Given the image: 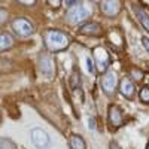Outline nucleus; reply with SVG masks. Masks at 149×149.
Instances as JSON below:
<instances>
[{
    "label": "nucleus",
    "mask_w": 149,
    "mask_h": 149,
    "mask_svg": "<svg viewBox=\"0 0 149 149\" xmlns=\"http://www.w3.org/2000/svg\"><path fill=\"white\" fill-rule=\"evenodd\" d=\"M12 30H14L15 34L19 36V37H30L34 33L33 24L26 18H17L12 22Z\"/></svg>",
    "instance_id": "nucleus-5"
},
{
    "label": "nucleus",
    "mask_w": 149,
    "mask_h": 149,
    "mask_svg": "<svg viewBox=\"0 0 149 149\" xmlns=\"http://www.w3.org/2000/svg\"><path fill=\"white\" fill-rule=\"evenodd\" d=\"M107 119L110 122V125L113 128H119L124 122V118H122V112L118 106L112 104L109 106V112H107Z\"/></svg>",
    "instance_id": "nucleus-9"
},
{
    "label": "nucleus",
    "mask_w": 149,
    "mask_h": 149,
    "mask_svg": "<svg viewBox=\"0 0 149 149\" xmlns=\"http://www.w3.org/2000/svg\"><path fill=\"white\" fill-rule=\"evenodd\" d=\"M39 69L46 78L54 76L55 66H54V61H52L51 55H48V54H40L39 55Z\"/></svg>",
    "instance_id": "nucleus-7"
},
{
    "label": "nucleus",
    "mask_w": 149,
    "mask_h": 149,
    "mask_svg": "<svg viewBox=\"0 0 149 149\" xmlns=\"http://www.w3.org/2000/svg\"><path fill=\"white\" fill-rule=\"evenodd\" d=\"M15 45V39L9 33H0V52H5Z\"/></svg>",
    "instance_id": "nucleus-12"
},
{
    "label": "nucleus",
    "mask_w": 149,
    "mask_h": 149,
    "mask_svg": "<svg viewBox=\"0 0 149 149\" xmlns=\"http://www.w3.org/2000/svg\"><path fill=\"white\" fill-rule=\"evenodd\" d=\"M49 3H51L52 6H58L61 3V0H49Z\"/></svg>",
    "instance_id": "nucleus-25"
},
{
    "label": "nucleus",
    "mask_w": 149,
    "mask_h": 149,
    "mask_svg": "<svg viewBox=\"0 0 149 149\" xmlns=\"http://www.w3.org/2000/svg\"><path fill=\"white\" fill-rule=\"evenodd\" d=\"M91 15V8L85 3H78L70 8L67 12V21L70 24H79L84 22L85 19H88Z\"/></svg>",
    "instance_id": "nucleus-2"
},
{
    "label": "nucleus",
    "mask_w": 149,
    "mask_h": 149,
    "mask_svg": "<svg viewBox=\"0 0 149 149\" xmlns=\"http://www.w3.org/2000/svg\"><path fill=\"white\" fill-rule=\"evenodd\" d=\"M0 149H17V146L9 139H0Z\"/></svg>",
    "instance_id": "nucleus-15"
},
{
    "label": "nucleus",
    "mask_w": 149,
    "mask_h": 149,
    "mask_svg": "<svg viewBox=\"0 0 149 149\" xmlns=\"http://www.w3.org/2000/svg\"><path fill=\"white\" fill-rule=\"evenodd\" d=\"M102 90L107 94L112 95L116 90V76L113 72H106L102 78Z\"/></svg>",
    "instance_id": "nucleus-8"
},
{
    "label": "nucleus",
    "mask_w": 149,
    "mask_h": 149,
    "mask_svg": "<svg viewBox=\"0 0 149 149\" xmlns=\"http://www.w3.org/2000/svg\"><path fill=\"white\" fill-rule=\"evenodd\" d=\"M131 74H133V78H134L136 81H142V79H143V73H142L140 70H136V69H133Z\"/></svg>",
    "instance_id": "nucleus-18"
},
{
    "label": "nucleus",
    "mask_w": 149,
    "mask_h": 149,
    "mask_svg": "<svg viewBox=\"0 0 149 149\" xmlns=\"http://www.w3.org/2000/svg\"><path fill=\"white\" fill-rule=\"evenodd\" d=\"M142 45L146 49V52L149 54V39H148V37H142Z\"/></svg>",
    "instance_id": "nucleus-20"
},
{
    "label": "nucleus",
    "mask_w": 149,
    "mask_h": 149,
    "mask_svg": "<svg viewBox=\"0 0 149 149\" xmlns=\"http://www.w3.org/2000/svg\"><path fill=\"white\" fill-rule=\"evenodd\" d=\"M18 2H19L21 5H26V6H31V5H34V3H36V0H18Z\"/></svg>",
    "instance_id": "nucleus-21"
},
{
    "label": "nucleus",
    "mask_w": 149,
    "mask_h": 149,
    "mask_svg": "<svg viewBox=\"0 0 149 149\" xmlns=\"http://www.w3.org/2000/svg\"><path fill=\"white\" fill-rule=\"evenodd\" d=\"M134 12H136V17H137V19H139L140 24H142V27H143L146 31H149V15L146 14V12H145L140 6H137V5L134 6Z\"/></svg>",
    "instance_id": "nucleus-13"
},
{
    "label": "nucleus",
    "mask_w": 149,
    "mask_h": 149,
    "mask_svg": "<svg viewBox=\"0 0 149 149\" xmlns=\"http://www.w3.org/2000/svg\"><path fill=\"white\" fill-rule=\"evenodd\" d=\"M79 0H66V5L67 6H74V5H78Z\"/></svg>",
    "instance_id": "nucleus-24"
},
{
    "label": "nucleus",
    "mask_w": 149,
    "mask_h": 149,
    "mask_svg": "<svg viewBox=\"0 0 149 149\" xmlns=\"http://www.w3.org/2000/svg\"><path fill=\"white\" fill-rule=\"evenodd\" d=\"M139 97L143 103H149V86H142V90L139 91Z\"/></svg>",
    "instance_id": "nucleus-16"
},
{
    "label": "nucleus",
    "mask_w": 149,
    "mask_h": 149,
    "mask_svg": "<svg viewBox=\"0 0 149 149\" xmlns=\"http://www.w3.org/2000/svg\"><path fill=\"white\" fill-rule=\"evenodd\" d=\"M88 128L90 130H95V119L94 118H90L88 119Z\"/></svg>",
    "instance_id": "nucleus-22"
},
{
    "label": "nucleus",
    "mask_w": 149,
    "mask_h": 149,
    "mask_svg": "<svg viewBox=\"0 0 149 149\" xmlns=\"http://www.w3.org/2000/svg\"><path fill=\"white\" fill-rule=\"evenodd\" d=\"M146 149H149V142H148V146H146Z\"/></svg>",
    "instance_id": "nucleus-26"
},
{
    "label": "nucleus",
    "mask_w": 149,
    "mask_h": 149,
    "mask_svg": "<svg viewBox=\"0 0 149 149\" xmlns=\"http://www.w3.org/2000/svg\"><path fill=\"white\" fill-rule=\"evenodd\" d=\"M69 146H70V149H86V143L79 134H70Z\"/></svg>",
    "instance_id": "nucleus-14"
},
{
    "label": "nucleus",
    "mask_w": 149,
    "mask_h": 149,
    "mask_svg": "<svg viewBox=\"0 0 149 149\" xmlns=\"http://www.w3.org/2000/svg\"><path fill=\"white\" fill-rule=\"evenodd\" d=\"M109 149H121V146H119L116 142H113V140H112V142L109 143Z\"/></svg>",
    "instance_id": "nucleus-23"
},
{
    "label": "nucleus",
    "mask_w": 149,
    "mask_h": 149,
    "mask_svg": "<svg viewBox=\"0 0 149 149\" xmlns=\"http://www.w3.org/2000/svg\"><path fill=\"white\" fill-rule=\"evenodd\" d=\"M79 33L85 34V36H102L103 30L97 22H86L79 29Z\"/></svg>",
    "instance_id": "nucleus-11"
},
{
    "label": "nucleus",
    "mask_w": 149,
    "mask_h": 149,
    "mask_svg": "<svg viewBox=\"0 0 149 149\" xmlns=\"http://www.w3.org/2000/svg\"><path fill=\"white\" fill-rule=\"evenodd\" d=\"M119 93L124 95V97H127V98H131L136 93V86L133 84V81L127 76H124L121 81H119Z\"/></svg>",
    "instance_id": "nucleus-10"
},
{
    "label": "nucleus",
    "mask_w": 149,
    "mask_h": 149,
    "mask_svg": "<svg viewBox=\"0 0 149 149\" xmlns=\"http://www.w3.org/2000/svg\"><path fill=\"white\" fill-rule=\"evenodd\" d=\"M45 45L51 52H61L70 45V36L61 30L49 29L45 31Z\"/></svg>",
    "instance_id": "nucleus-1"
},
{
    "label": "nucleus",
    "mask_w": 149,
    "mask_h": 149,
    "mask_svg": "<svg viewBox=\"0 0 149 149\" xmlns=\"http://www.w3.org/2000/svg\"><path fill=\"white\" fill-rule=\"evenodd\" d=\"M86 69H88V72L93 74L94 73V70H95V67H94V60L91 58V57H86Z\"/></svg>",
    "instance_id": "nucleus-17"
},
{
    "label": "nucleus",
    "mask_w": 149,
    "mask_h": 149,
    "mask_svg": "<svg viewBox=\"0 0 149 149\" xmlns=\"http://www.w3.org/2000/svg\"><path fill=\"white\" fill-rule=\"evenodd\" d=\"M30 139H31V143L34 145L36 149H49V146H51V140H49L48 133L39 127L31 128Z\"/></svg>",
    "instance_id": "nucleus-4"
},
{
    "label": "nucleus",
    "mask_w": 149,
    "mask_h": 149,
    "mask_svg": "<svg viewBox=\"0 0 149 149\" xmlns=\"http://www.w3.org/2000/svg\"><path fill=\"white\" fill-rule=\"evenodd\" d=\"M93 60H94V66L98 73H106L109 64H110V55L103 46H97L93 51Z\"/></svg>",
    "instance_id": "nucleus-3"
},
{
    "label": "nucleus",
    "mask_w": 149,
    "mask_h": 149,
    "mask_svg": "<svg viewBox=\"0 0 149 149\" xmlns=\"http://www.w3.org/2000/svg\"><path fill=\"white\" fill-rule=\"evenodd\" d=\"M100 9L103 15H106L107 18H113L121 12V0H102Z\"/></svg>",
    "instance_id": "nucleus-6"
},
{
    "label": "nucleus",
    "mask_w": 149,
    "mask_h": 149,
    "mask_svg": "<svg viewBox=\"0 0 149 149\" xmlns=\"http://www.w3.org/2000/svg\"><path fill=\"white\" fill-rule=\"evenodd\" d=\"M6 19H8V12L5 9H0V26H2Z\"/></svg>",
    "instance_id": "nucleus-19"
}]
</instances>
